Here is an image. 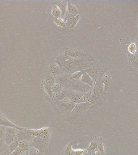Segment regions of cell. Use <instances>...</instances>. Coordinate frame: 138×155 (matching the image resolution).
I'll return each instance as SVG.
<instances>
[{
    "mask_svg": "<svg viewBox=\"0 0 138 155\" xmlns=\"http://www.w3.org/2000/svg\"><path fill=\"white\" fill-rule=\"evenodd\" d=\"M64 86L65 88L84 93H88L93 89L90 86L82 83L80 80H70Z\"/></svg>",
    "mask_w": 138,
    "mask_h": 155,
    "instance_id": "cell-1",
    "label": "cell"
},
{
    "mask_svg": "<svg viewBox=\"0 0 138 155\" xmlns=\"http://www.w3.org/2000/svg\"><path fill=\"white\" fill-rule=\"evenodd\" d=\"M26 130L32 137H39L42 138L47 143L49 140L50 130L48 127H44L38 130L28 129L26 128Z\"/></svg>",
    "mask_w": 138,
    "mask_h": 155,
    "instance_id": "cell-2",
    "label": "cell"
},
{
    "mask_svg": "<svg viewBox=\"0 0 138 155\" xmlns=\"http://www.w3.org/2000/svg\"><path fill=\"white\" fill-rule=\"evenodd\" d=\"M64 91L65 93V97L68 98L72 102L76 104L78 103L80 99L85 94L84 93L72 90L68 88H64Z\"/></svg>",
    "mask_w": 138,
    "mask_h": 155,
    "instance_id": "cell-3",
    "label": "cell"
},
{
    "mask_svg": "<svg viewBox=\"0 0 138 155\" xmlns=\"http://www.w3.org/2000/svg\"><path fill=\"white\" fill-rule=\"evenodd\" d=\"M55 82V78L48 75L45 78L43 81V86L45 90L49 97H52L53 93L52 91V87Z\"/></svg>",
    "mask_w": 138,
    "mask_h": 155,
    "instance_id": "cell-4",
    "label": "cell"
},
{
    "mask_svg": "<svg viewBox=\"0 0 138 155\" xmlns=\"http://www.w3.org/2000/svg\"><path fill=\"white\" fill-rule=\"evenodd\" d=\"M59 104L63 109L69 112H72L76 105V104L66 97L59 101Z\"/></svg>",
    "mask_w": 138,
    "mask_h": 155,
    "instance_id": "cell-5",
    "label": "cell"
},
{
    "mask_svg": "<svg viewBox=\"0 0 138 155\" xmlns=\"http://www.w3.org/2000/svg\"><path fill=\"white\" fill-rule=\"evenodd\" d=\"M0 126L6 127H12L18 130H22L25 129V128H22L19 126L13 123L11 121L8 120L3 116V114L0 115Z\"/></svg>",
    "mask_w": 138,
    "mask_h": 155,
    "instance_id": "cell-6",
    "label": "cell"
},
{
    "mask_svg": "<svg viewBox=\"0 0 138 155\" xmlns=\"http://www.w3.org/2000/svg\"><path fill=\"white\" fill-rule=\"evenodd\" d=\"M25 128L22 130H18L16 134V139L19 140H26L31 142L33 137L26 131Z\"/></svg>",
    "mask_w": 138,
    "mask_h": 155,
    "instance_id": "cell-7",
    "label": "cell"
},
{
    "mask_svg": "<svg viewBox=\"0 0 138 155\" xmlns=\"http://www.w3.org/2000/svg\"><path fill=\"white\" fill-rule=\"evenodd\" d=\"M47 143V142L42 139V138L37 137L33 138L31 140L30 147H34L44 150Z\"/></svg>",
    "mask_w": 138,
    "mask_h": 155,
    "instance_id": "cell-8",
    "label": "cell"
},
{
    "mask_svg": "<svg viewBox=\"0 0 138 155\" xmlns=\"http://www.w3.org/2000/svg\"><path fill=\"white\" fill-rule=\"evenodd\" d=\"M69 74L67 73L61 74L55 77V83L60 84L63 85L65 84L70 80Z\"/></svg>",
    "mask_w": 138,
    "mask_h": 155,
    "instance_id": "cell-9",
    "label": "cell"
},
{
    "mask_svg": "<svg viewBox=\"0 0 138 155\" xmlns=\"http://www.w3.org/2000/svg\"><path fill=\"white\" fill-rule=\"evenodd\" d=\"M62 71V68H61L56 63L53 64L51 65L49 69V75L55 78L61 74Z\"/></svg>",
    "mask_w": 138,
    "mask_h": 155,
    "instance_id": "cell-10",
    "label": "cell"
},
{
    "mask_svg": "<svg viewBox=\"0 0 138 155\" xmlns=\"http://www.w3.org/2000/svg\"><path fill=\"white\" fill-rule=\"evenodd\" d=\"M67 55L69 57L74 59H77L86 56V54L84 52L79 50H71L67 52Z\"/></svg>",
    "mask_w": 138,
    "mask_h": 155,
    "instance_id": "cell-11",
    "label": "cell"
},
{
    "mask_svg": "<svg viewBox=\"0 0 138 155\" xmlns=\"http://www.w3.org/2000/svg\"><path fill=\"white\" fill-rule=\"evenodd\" d=\"M2 139L4 140L6 145L8 146L16 140V134H10L4 132Z\"/></svg>",
    "mask_w": 138,
    "mask_h": 155,
    "instance_id": "cell-12",
    "label": "cell"
},
{
    "mask_svg": "<svg viewBox=\"0 0 138 155\" xmlns=\"http://www.w3.org/2000/svg\"><path fill=\"white\" fill-rule=\"evenodd\" d=\"M80 81L82 83L88 85L90 86L92 88H93V87H94V81H93V79L86 73L84 72L80 79Z\"/></svg>",
    "mask_w": 138,
    "mask_h": 155,
    "instance_id": "cell-13",
    "label": "cell"
},
{
    "mask_svg": "<svg viewBox=\"0 0 138 155\" xmlns=\"http://www.w3.org/2000/svg\"><path fill=\"white\" fill-rule=\"evenodd\" d=\"M76 61L73 59H68L63 65L62 66L63 68L66 72L71 71L76 65V63H77Z\"/></svg>",
    "mask_w": 138,
    "mask_h": 155,
    "instance_id": "cell-14",
    "label": "cell"
},
{
    "mask_svg": "<svg viewBox=\"0 0 138 155\" xmlns=\"http://www.w3.org/2000/svg\"><path fill=\"white\" fill-rule=\"evenodd\" d=\"M90 103H77L76 104L74 108L72 111L74 112H80L83 110L88 109L91 105Z\"/></svg>",
    "mask_w": 138,
    "mask_h": 155,
    "instance_id": "cell-15",
    "label": "cell"
},
{
    "mask_svg": "<svg viewBox=\"0 0 138 155\" xmlns=\"http://www.w3.org/2000/svg\"><path fill=\"white\" fill-rule=\"evenodd\" d=\"M92 90L85 93L84 95L80 99L78 103H90L93 97Z\"/></svg>",
    "mask_w": 138,
    "mask_h": 155,
    "instance_id": "cell-16",
    "label": "cell"
},
{
    "mask_svg": "<svg viewBox=\"0 0 138 155\" xmlns=\"http://www.w3.org/2000/svg\"><path fill=\"white\" fill-rule=\"evenodd\" d=\"M70 59L67 54H62L58 56L56 58V63L60 67H62L64 63Z\"/></svg>",
    "mask_w": 138,
    "mask_h": 155,
    "instance_id": "cell-17",
    "label": "cell"
},
{
    "mask_svg": "<svg viewBox=\"0 0 138 155\" xmlns=\"http://www.w3.org/2000/svg\"><path fill=\"white\" fill-rule=\"evenodd\" d=\"M28 151L29 155H42L44 151V150L31 146L30 147Z\"/></svg>",
    "mask_w": 138,
    "mask_h": 155,
    "instance_id": "cell-18",
    "label": "cell"
},
{
    "mask_svg": "<svg viewBox=\"0 0 138 155\" xmlns=\"http://www.w3.org/2000/svg\"><path fill=\"white\" fill-rule=\"evenodd\" d=\"M65 15V19L64 21H65V24H66V26L69 27H70L72 24L74 18L76 15L70 14L67 12H66Z\"/></svg>",
    "mask_w": 138,
    "mask_h": 155,
    "instance_id": "cell-19",
    "label": "cell"
},
{
    "mask_svg": "<svg viewBox=\"0 0 138 155\" xmlns=\"http://www.w3.org/2000/svg\"><path fill=\"white\" fill-rule=\"evenodd\" d=\"M52 97L55 99L58 102L62 100L65 97V92H64V89L62 91L57 93H53Z\"/></svg>",
    "mask_w": 138,
    "mask_h": 155,
    "instance_id": "cell-20",
    "label": "cell"
},
{
    "mask_svg": "<svg viewBox=\"0 0 138 155\" xmlns=\"http://www.w3.org/2000/svg\"><path fill=\"white\" fill-rule=\"evenodd\" d=\"M52 14L54 18H60L62 15V12L57 5H56L53 7L52 10Z\"/></svg>",
    "mask_w": 138,
    "mask_h": 155,
    "instance_id": "cell-21",
    "label": "cell"
},
{
    "mask_svg": "<svg viewBox=\"0 0 138 155\" xmlns=\"http://www.w3.org/2000/svg\"><path fill=\"white\" fill-rule=\"evenodd\" d=\"M70 14L73 15H77V13L78 12V10L76 8V6L68 2L67 3V11Z\"/></svg>",
    "mask_w": 138,
    "mask_h": 155,
    "instance_id": "cell-22",
    "label": "cell"
},
{
    "mask_svg": "<svg viewBox=\"0 0 138 155\" xmlns=\"http://www.w3.org/2000/svg\"><path fill=\"white\" fill-rule=\"evenodd\" d=\"M18 147H19V140L16 139L13 142L11 143L10 145H8V147H7L8 151H9V154L13 152Z\"/></svg>",
    "mask_w": 138,
    "mask_h": 155,
    "instance_id": "cell-23",
    "label": "cell"
},
{
    "mask_svg": "<svg viewBox=\"0 0 138 155\" xmlns=\"http://www.w3.org/2000/svg\"><path fill=\"white\" fill-rule=\"evenodd\" d=\"M31 145V142L26 140H19V147L24 150H27Z\"/></svg>",
    "mask_w": 138,
    "mask_h": 155,
    "instance_id": "cell-24",
    "label": "cell"
},
{
    "mask_svg": "<svg viewBox=\"0 0 138 155\" xmlns=\"http://www.w3.org/2000/svg\"><path fill=\"white\" fill-rule=\"evenodd\" d=\"M64 86L60 84L54 83L52 87V93H57L62 91L64 89Z\"/></svg>",
    "mask_w": 138,
    "mask_h": 155,
    "instance_id": "cell-25",
    "label": "cell"
},
{
    "mask_svg": "<svg viewBox=\"0 0 138 155\" xmlns=\"http://www.w3.org/2000/svg\"><path fill=\"white\" fill-rule=\"evenodd\" d=\"M84 72L88 74L92 79H94L97 77L98 71L96 70L93 69H88L85 70Z\"/></svg>",
    "mask_w": 138,
    "mask_h": 155,
    "instance_id": "cell-26",
    "label": "cell"
},
{
    "mask_svg": "<svg viewBox=\"0 0 138 155\" xmlns=\"http://www.w3.org/2000/svg\"><path fill=\"white\" fill-rule=\"evenodd\" d=\"M84 73V71H76L71 75L70 76V80H80Z\"/></svg>",
    "mask_w": 138,
    "mask_h": 155,
    "instance_id": "cell-27",
    "label": "cell"
},
{
    "mask_svg": "<svg viewBox=\"0 0 138 155\" xmlns=\"http://www.w3.org/2000/svg\"><path fill=\"white\" fill-rule=\"evenodd\" d=\"M57 5L59 6V8L61 9L62 15H65L66 11H67V2H59Z\"/></svg>",
    "mask_w": 138,
    "mask_h": 155,
    "instance_id": "cell-28",
    "label": "cell"
},
{
    "mask_svg": "<svg viewBox=\"0 0 138 155\" xmlns=\"http://www.w3.org/2000/svg\"><path fill=\"white\" fill-rule=\"evenodd\" d=\"M54 21L55 24L58 26L62 27L66 26L65 21L63 20L61 18H54Z\"/></svg>",
    "mask_w": 138,
    "mask_h": 155,
    "instance_id": "cell-29",
    "label": "cell"
},
{
    "mask_svg": "<svg viewBox=\"0 0 138 155\" xmlns=\"http://www.w3.org/2000/svg\"><path fill=\"white\" fill-rule=\"evenodd\" d=\"M110 82V78L107 75H105L103 76L102 78L100 80V82L102 83L104 86V88L108 85Z\"/></svg>",
    "mask_w": 138,
    "mask_h": 155,
    "instance_id": "cell-30",
    "label": "cell"
},
{
    "mask_svg": "<svg viewBox=\"0 0 138 155\" xmlns=\"http://www.w3.org/2000/svg\"><path fill=\"white\" fill-rule=\"evenodd\" d=\"M27 150H24L18 147L15 150H14L12 153L9 154L8 155H21L23 153Z\"/></svg>",
    "mask_w": 138,
    "mask_h": 155,
    "instance_id": "cell-31",
    "label": "cell"
},
{
    "mask_svg": "<svg viewBox=\"0 0 138 155\" xmlns=\"http://www.w3.org/2000/svg\"><path fill=\"white\" fill-rule=\"evenodd\" d=\"M81 15H77L75 16L74 18L73 21H72V24L70 27V28H73L77 25V23L79 21V19H80Z\"/></svg>",
    "mask_w": 138,
    "mask_h": 155,
    "instance_id": "cell-32",
    "label": "cell"
},
{
    "mask_svg": "<svg viewBox=\"0 0 138 155\" xmlns=\"http://www.w3.org/2000/svg\"><path fill=\"white\" fill-rule=\"evenodd\" d=\"M87 150H72L71 151V155H83L86 152Z\"/></svg>",
    "mask_w": 138,
    "mask_h": 155,
    "instance_id": "cell-33",
    "label": "cell"
},
{
    "mask_svg": "<svg viewBox=\"0 0 138 155\" xmlns=\"http://www.w3.org/2000/svg\"><path fill=\"white\" fill-rule=\"evenodd\" d=\"M18 130L12 127H6L5 130V132L10 134H16Z\"/></svg>",
    "mask_w": 138,
    "mask_h": 155,
    "instance_id": "cell-34",
    "label": "cell"
},
{
    "mask_svg": "<svg viewBox=\"0 0 138 155\" xmlns=\"http://www.w3.org/2000/svg\"><path fill=\"white\" fill-rule=\"evenodd\" d=\"M128 51L130 53L132 54H135L136 51V45L134 43L130 44L128 47Z\"/></svg>",
    "mask_w": 138,
    "mask_h": 155,
    "instance_id": "cell-35",
    "label": "cell"
},
{
    "mask_svg": "<svg viewBox=\"0 0 138 155\" xmlns=\"http://www.w3.org/2000/svg\"><path fill=\"white\" fill-rule=\"evenodd\" d=\"M98 144L96 143L92 142L89 145V148L88 149L89 151H92L93 150L97 149Z\"/></svg>",
    "mask_w": 138,
    "mask_h": 155,
    "instance_id": "cell-36",
    "label": "cell"
},
{
    "mask_svg": "<svg viewBox=\"0 0 138 155\" xmlns=\"http://www.w3.org/2000/svg\"><path fill=\"white\" fill-rule=\"evenodd\" d=\"M97 149L101 154L103 153L104 147L102 143H99V144H98Z\"/></svg>",
    "mask_w": 138,
    "mask_h": 155,
    "instance_id": "cell-37",
    "label": "cell"
},
{
    "mask_svg": "<svg viewBox=\"0 0 138 155\" xmlns=\"http://www.w3.org/2000/svg\"><path fill=\"white\" fill-rule=\"evenodd\" d=\"M5 127L0 126V139H2L5 132Z\"/></svg>",
    "mask_w": 138,
    "mask_h": 155,
    "instance_id": "cell-38",
    "label": "cell"
},
{
    "mask_svg": "<svg viewBox=\"0 0 138 155\" xmlns=\"http://www.w3.org/2000/svg\"><path fill=\"white\" fill-rule=\"evenodd\" d=\"M101 153L99 151L98 149H96V150H93L91 151V155H101Z\"/></svg>",
    "mask_w": 138,
    "mask_h": 155,
    "instance_id": "cell-39",
    "label": "cell"
},
{
    "mask_svg": "<svg viewBox=\"0 0 138 155\" xmlns=\"http://www.w3.org/2000/svg\"><path fill=\"white\" fill-rule=\"evenodd\" d=\"M6 145L3 139H0V148L5 147Z\"/></svg>",
    "mask_w": 138,
    "mask_h": 155,
    "instance_id": "cell-40",
    "label": "cell"
},
{
    "mask_svg": "<svg viewBox=\"0 0 138 155\" xmlns=\"http://www.w3.org/2000/svg\"><path fill=\"white\" fill-rule=\"evenodd\" d=\"M9 154V151H8V149L6 148L5 150L4 151H3V153H2V155H8Z\"/></svg>",
    "mask_w": 138,
    "mask_h": 155,
    "instance_id": "cell-41",
    "label": "cell"
},
{
    "mask_svg": "<svg viewBox=\"0 0 138 155\" xmlns=\"http://www.w3.org/2000/svg\"><path fill=\"white\" fill-rule=\"evenodd\" d=\"M7 147H3L2 148H0V155H2V153H3V151H4L5 150L6 148Z\"/></svg>",
    "mask_w": 138,
    "mask_h": 155,
    "instance_id": "cell-42",
    "label": "cell"
},
{
    "mask_svg": "<svg viewBox=\"0 0 138 155\" xmlns=\"http://www.w3.org/2000/svg\"><path fill=\"white\" fill-rule=\"evenodd\" d=\"M83 155H91V151H89L88 149H87L86 152Z\"/></svg>",
    "mask_w": 138,
    "mask_h": 155,
    "instance_id": "cell-43",
    "label": "cell"
},
{
    "mask_svg": "<svg viewBox=\"0 0 138 155\" xmlns=\"http://www.w3.org/2000/svg\"><path fill=\"white\" fill-rule=\"evenodd\" d=\"M26 155H29L28 151V150L26 151Z\"/></svg>",
    "mask_w": 138,
    "mask_h": 155,
    "instance_id": "cell-44",
    "label": "cell"
},
{
    "mask_svg": "<svg viewBox=\"0 0 138 155\" xmlns=\"http://www.w3.org/2000/svg\"><path fill=\"white\" fill-rule=\"evenodd\" d=\"M2 114H1V112H0V115H2Z\"/></svg>",
    "mask_w": 138,
    "mask_h": 155,
    "instance_id": "cell-45",
    "label": "cell"
},
{
    "mask_svg": "<svg viewBox=\"0 0 138 155\" xmlns=\"http://www.w3.org/2000/svg\"><path fill=\"white\" fill-rule=\"evenodd\" d=\"M101 155H103V154H101Z\"/></svg>",
    "mask_w": 138,
    "mask_h": 155,
    "instance_id": "cell-46",
    "label": "cell"
},
{
    "mask_svg": "<svg viewBox=\"0 0 138 155\" xmlns=\"http://www.w3.org/2000/svg\"><path fill=\"white\" fill-rule=\"evenodd\" d=\"M0 112H1V111H0Z\"/></svg>",
    "mask_w": 138,
    "mask_h": 155,
    "instance_id": "cell-47",
    "label": "cell"
}]
</instances>
